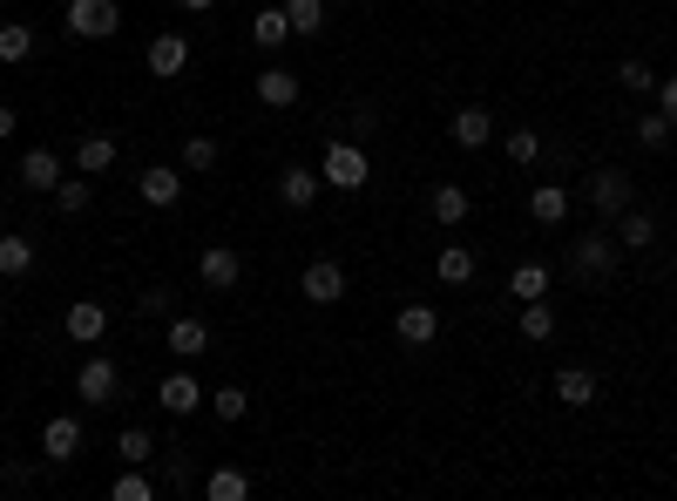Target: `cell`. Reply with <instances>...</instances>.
<instances>
[{
    "label": "cell",
    "mask_w": 677,
    "mask_h": 501,
    "mask_svg": "<svg viewBox=\"0 0 677 501\" xmlns=\"http://www.w3.org/2000/svg\"><path fill=\"white\" fill-rule=\"evenodd\" d=\"M617 264H623L617 230H596V238H576V244H569V278H583V285L617 278Z\"/></svg>",
    "instance_id": "cell-1"
},
{
    "label": "cell",
    "mask_w": 677,
    "mask_h": 501,
    "mask_svg": "<svg viewBox=\"0 0 677 501\" xmlns=\"http://www.w3.org/2000/svg\"><path fill=\"white\" fill-rule=\"evenodd\" d=\"M75 42H109L123 27V0H68V21H61Z\"/></svg>",
    "instance_id": "cell-2"
},
{
    "label": "cell",
    "mask_w": 677,
    "mask_h": 501,
    "mask_svg": "<svg viewBox=\"0 0 677 501\" xmlns=\"http://www.w3.org/2000/svg\"><path fill=\"white\" fill-rule=\"evenodd\" d=\"M583 197H589V210L603 217V224H617V217L636 204V183H630V170H617V163H610V170H596V177H589Z\"/></svg>",
    "instance_id": "cell-3"
},
{
    "label": "cell",
    "mask_w": 677,
    "mask_h": 501,
    "mask_svg": "<svg viewBox=\"0 0 677 501\" xmlns=\"http://www.w3.org/2000/svg\"><path fill=\"white\" fill-rule=\"evenodd\" d=\"M318 177H326L332 190H366L373 163H366L360 143H326V157H318Z\"/></svg>",
    "instance_id": "cell-4"
},
{
    "label": "cell",
    "mask_w": 677,
    "mask_h": 501,
    "mask_svg": "<svg viewBox=\"0 0 677 501\" xmlns=\"http://www.w3.org/2000/svg\"><path fill=\"white\" fill-rule=\"evenodd\" d=\"M115 394H123V366L115 360H82V373H75V400L82 407H115Z\"/></svg>",
    "instance_id": "cell-5"
},
{
    "label": "cell",
    "mask_w": 677,
    "mask_h": 501,
    "mask_svg": "<svg viewBox=\"0 0 677 501\" xmlns=\"http://www.w3.org/2000/svg\"><path fill=\"white\" fill-rule=\"evenodd\" d=\"M143 68L156 75V82H177V75L190 68V42H183L177 27H163V34H156V42L143 48Z\"/></svg>",
    "instance_id": "cell-6"
},
{
    "label": "cell",
    "mask_w": 677,
    "mask_h": 501,
    "mask_svg": "<svg viewBox=\"0 0 677 501\" xmlns=\"http://www.w3.org/2000/svg\"><path fill=\"white\" fill-rule=\"evenodd\" d=\"M298 292H305V305H339V298H346V264H339V258H312L305 278H298Z\"/></svg>",
    "instance_id": "cell-7"
},
{
    "label": "cell",
    "mask_w": 677,
    "mask_h": 501,
    "mask_svg": "<svg viewBox=\"0 0 677 501\" xmlns=\"http://www.w3.org/2000/svg\"><path fill=\"white\" fill-rule=\"evenodd\" d=\"M196 278H204V292H237V278H245V258H237L230 244H211L204 258H196Z\"/></svg>",
    "instance_id": "cell-8"
},
{
    "label": "cell",
    "mask_w": 677,
    "mask_h": 501,
    "mask_svg": "<svg viewBox=\"0 0 677 501\" xmlns=\"http://www.w3.org/2000/svg\"><path fill=\"white\" fill-rule=\"evenodd\" d=\"M156 407H163L170 420H190L196 407H211V394H204V387H196V379H190V373H170V379H163V387H156Z\"/></svg>",
    "instance_id": "cell-9"
},
{
    "label": "cell",
    "mask_w": 677,
    "mask_h": 501,
    "mask_svg": "<svg viewBox=\"0 0 677 501\" xmlns=\"http://www.w3.org/2000/svg\"><path fill=\"white\" fill-rule=\"evenodd\" d=\"M569 210H576V197H569L563 183H535V190H529V217H535L542 230H563Z\"/></svg>",
    "instance_id": "cell-10"
},
{
    "label": "cell",
    "mask_w": 677,
    "mask_h": 501,
    "mask_svg": "<svg viewBox=\"0 0 677 501\" xmlns=\"http://www.w3.org/2000/svg\"><path fill=\"white\" fill-rule=\"evenodd\" d=\"M393 339L400 345H433L441 339V312H433V305H400V312H393Z\"/></svg>",
    "instance_id": "cell-11"
},
{
    "label": "cell",
    "mask_w": 677,
    "mask_h": 501,
    "mask_svg": "<svg viewBox=\"0 0 677 501\" xmlns=\"http://www.w3.org/2000/svg\"><path fill=\"white\" fill-rule=\"evenodd\" d=\"M136 197H143L149 210H170V204L183 197V177H177L170 163H149V170L136 177Z\"/></svg>",
    "instance_id": "cell-12"
},
{
    "label": "cell",
    "mask_w": 677,
    "mask_h": 501,
    "mask_svg": "<svg viewBox=\"0 0 677 501\" xmlns=\"http://www.w3.org/2000/svg\"><path fill=\"white\" fill-rule=\"evenodd\" d=\"M596 394H603V379H596L589 366H563V373H555V400H563L569 413L596 407Z\"/></svg>",
    "instance_id": "cell-13"
},
{
    "label": "cell",
    "mask_w": 677,
    "mask_h": 501,
    "mask_svg": "<svg viewBox=\"0 0 677 501\" xmlns=\"http://www.w3.org/2000/svg\"><path fill=\"white\" fill-rule=\"evenodd\" d=\"M448 136H454L461 149H488V143H495V115H488L482 102H467V109H454V123H448Z\"/></svg>",
    "instance_id": "cell-14"
},
{
    "label": "cell",
    "mask_w": 677,
    "mask_h": 501,
    "mask_svg": "<svg viewBox=\"0 0 677 501\" xmlns=\"http://www.w3.org/2000/svg\"><path fill=\"white\" fill-rule=\"evenodd\" d=\"M61 326H68V339H75V345H95V339L109 332V305H102V298H75Z\"/></svg>",
    "instance_id": "cell-15"
},
{
    "label": "cell",
    "mask_w": 677,
    "mask_h": 501,
    "mask_svg": "<svg viewBox=\"0 0 677 501\" xmlns=\"http://www.w3.org/2000/svg\"><path fill=\"white\" fill-rule=\"evenodd\" d=\"M61 177H68V170H61L55 149H27L21 170H14V183H21V190H48V197H55V183H61Z\"/></svg>",
    "instance_id": "cell-16"
},
{
    "label": "cell",
    "mask_w": 677,
    "mask_h": 501,
    "mask_svg": "<svg viewBox=\"0 0 677 501\" xmlns=\"http://www.w3.org/2000/svg\"><path fill=\"white\" fill-rule=\"evenodd\" d=\"M82 441H89V434H82V420H68V413H55L48 428H42V454H48V460H61V468H68L75 454H82Z\"/></svg>",
    "instance_id": "cell-17"
},
{
    "label": "cell",
    "mask_w": 677,
    "mask_h": 501,
    "mask_svg": "<svg viewBox=\"0 0 677 501\" xmlns=\"http://www.w3.org/2000/svg\"><path fill=\"white\" fill-rule=\"evenodd\" d=\"M427 210H433V224H441V230H461L474 204H467L461 183H433V190H427Z\"/></svg>",
    "instance_id": "cell-18"
},
{
    "label": "cell",
    "mask_w": 677,
    "mask_h": 501,
    "mask_svg": "<svg viewBox=\"0 0 677 501\" xmlns=\"http://www.w3.org/2000/svg\"><path fill=\"white\" fill-rule=\"evenodd\" d=\"M318 190H326V177L305 170V163H292L285 177H278V197H285V210H312V204H318Z\"/></svg>",
    "instance_id": "cell-19"
},
{
    "label": "cell",
    "mask_w": 677,
    "mask_h": 501,
    "mask_svg": "<svg viewBox=\"0 0 677 501\" xmlns=\"http://www.w3.org/2000/svg\"><path fill=\"white\" fill-rule=\"evenodd\" d=\"M170 353H177V360L211 353V326L196 319V312H170Z\"/></svg>",
    "instance_id": "cell-20"
},
{
    "label": "cell",
    "mask_w": 677,
    "mask_h": 501,
    "mask_svg": "<svg viewBox=\"0 0 677 501\" xmlns=\"http://www.w3.org/2000/svg\"><path fill=\"white\" fill-rule=\"evenodd\" d=\"M251 89H258L264 109H292V102H298V75H292V68H258Z\"/></svg>",
    "instance_id": "cell-21"
},
{
    "label": "cell",
    "mask_w": 677,
    "mask_h": 501,
    "mask_svg": "<svg viewBox=\"0 0 677 501\" xmlns=\"http://www.w3.org/2000/svg\"><path fill=\"white\" fill-rule=\"evenodd\" d=\"M617 244H623V251H651V244H657V217L630 204V210L617 217Z\"/></svg>",
    "instance_id": "cell-22"
},
{
    "label": "cell",
    "mask_w": 677,
    "mask_h": 501,
    "mask_svg": "<svg viewBox=\"0 0 677 501\" xmlns=\"http://www.w3.org/2000/svg\"><path fill=\"white\" fill-rule=\"evenodd\" d=\"M549 285H555V278H549V264H535V258H529V264H515V272H508V298H515V305H529V298H549Z\"/></svg>",
    "instance_id": "cell-23"
},
{
    "label": "cell",
    "mask_w": 677,
    "mask_h": 501,
    "mask_svg": "<svg viewBox=\"0 0 677 501\" xmlns=\"http://www.w3.org/2000/svg\"><path fill=\"white\" fill-rule=\"evenodd\" d=\"M75 170H82V177H109L115 170V136H82V143H75Z\"/></svg>",
    "instance_id": "cell-24"
},
{
    "label": "cell",
    "mask_w": 677,
    "mask_h": 501,
    "mask_svg": "<svg viewBox=\"0 0 677 501\" xmlns=\"http://www.w3.org/2000/svg\"><path fill=\"white\" fill-rule=\"evenodd\" d=\"M433 278H441V285H474V251H467V244H441Z\"/></svg>",
    "instance_id": "cell-25"
},
{
    "label": "cell",
    "mask_w": 677,
    "mask_h": 501,
    "mask_svg": "<svg viewBox=\"0 0 677 501\" xmlns=\"http://www.w3.org/2000/svg\"><path fill=\"white\" fill-rule=\"evenodd\" d=\"M285 21L298 42H312V34H326V0H285Z\"/></svg>",
    "instance_id": "cell-26"
},
{
    "label": "cell",
    "mask_w": 677,
    "mask_h": 501,
    "mask_svg": "<svg viewBox=\"0 0 677 501\" xmlns=\"http://www.w3.org/2000/svg\"><path fill=\"white\" fill-rule=\"evenodd\" d=\"M34 272V238H0V278H27Z\"/></svg>",
    "instance_id": "cell-27"
},
{
    "label": "cell",
    "mask_w": 677,
    "mask_h": 501,
    "mask_svg": "<svg viewBox=\"0 0 677 501\" xmlns=\"http://www.w3.org/2000/svg\"><path fill=\"white\" fill-rule=\"evenodd\" d=\"M285 34H292L285 8H258V14H251V42H258V48H285Z\"/></svg>",
    "instance_id": "cell-28"
},
{
    "label": "cell",
    "mask_w": 677,
    "mask_h": 501,
    "mask_svg": "<svg viewBox=\"0 0 677 501\" xmlns=\"http://www.w3.org/2000/svg\"><path fill=\"white\" fill-rule=\"evenodd\" d=\"M27 55H34V27H27V21H0V61L21 68Z\"/></svg>",
    "instance_id": "cell-29"
},
{
    "label": "cell",
    "mask_w": 677,
    "mask_h": 501,
    "mask_svg": "<svg viewBox=\"0 0 677 501\" xmlns=\"http://www.w3.org/2000/svg\"><path fill=\"white\" fill-rule=\"evenodd\" d=\"M204 494L211 501H251V475L245 468H217V475H204Z\"/></svg>",
    "instance_id": "cell-30"
},
{
    "label": "cell",
    "mask_w": 677,
    "mask_h": 501,
    "mask_svg": "<svg viewBox=\"0 0 677 501\" xmlns=\"http://www.w3.org/2000/svg\"><path fill=\"white\" fill-rule=\"evenodd\" d=\"M115 454H123V468H149V460H156L149 428H123V434H115Z\"/></svg>",
    "instance_id": "cell-31"
},
{
    "label": "cell",
    "mask_w": 677,
    "mask_h": 501,
    "mask_svg": "<svg viewBox=\"0 0 677 501\" xmlns=\"http://www.w3.org/2000/svg\"><path fill=\"white\" fill-rule=\"evenodd\" d=\"M522 339H529V345L555 339V305H549V298H529V305H522Z\"/></svg>",
    "instance_id": "cell-32"
},
{
    "label": "cell",
    "mask_w": 677,
    "mask_h": 501,
    "mask_svg": "<svg viewBox=\"0 0 677 501\" xmlns=\"http://www.w3.org/2000/svg\"><path fill=\"white\" fill-rule=\"evenodd\" d=\"M89 204H95V183H82V177H75V183L61 177V183H55V210H61V217H82Z\"/></svg>",
    "instance_id": "cell-33"
},
{
    "label": "cell",
    "mask_w": 677,
    "mask_h": 501,
    "mask_svg": "<svg viewBox=\"0 0 677 501\" xmlns=\"http://www.w3.org/2000/svg\"><path fill=\"white\" fill-rule=\"evenodd\" d=\"M217 157H224V149H217V136H190V143H183V170H190V177L217 170Z\"/></svg>",
    "instance_id": "cell-34"
},
{
    "label": "cell",
    "mask_w": 677,
    "mask_h": 501,
    "mask_svg": "<svg viewBox=\"0 0 677 501\" xmlns=\"http://www.w3.org/2000/svg\"><path fill=\"white\" fill-rule=\"evenodd\" d=\"M617 89L623 95H651L657 89V68L651 61H617Z\"/></svg>",
    "instance_id": "cell-35"
},
{
    "label": "cell",
    "mask_w": 677,
    "mask_h": 501,
    "mask_svg": "<svg viewBox=\"0 0 677 501\" xmlns=\"http://www.w3.org/2000/svg\"><path fill=\"white\" fill-rule=\"evenodd\" d=\"M136 312H143V319H170V312H177V285H143V292H136Z\"/></svg>",
    "instance_id": "cell-36"
},
{
    "label": "cell",
    "mask_w": 677,
    "mask_h": 501,
    "mask_svg": "<svg viewBox=\"0 0 677 501\" xmlns=\"http://www.w3.org/2000/svg\"><path fill=\"white\" fill-rule=\"evenodd\" d=\"M501 149H508V163H522V170H529V163H542V136H535V129H508V136H501Z\"/></svg>",
    "instance_id": "cell-37"
},
{
    "label": "cell",
    "mask_w": 677,
    "mask_h": 501,
    "mask_svg": "<svg viewBox=\"0 0 677 501\" xmlns=\"http://www.w3.org/2000/svg\"><path fill=\"white\" fill-rule=\"evenodd\" d=\"M109 494H115V501H156V481H149L143 468H123V475L109 481Z\"/></svg>",
    "instance_id": "cell-38"
},
{
    "label": "cell",
    "mask_w": 677,
    "mask_h": 501,
    "mask_svg": "<svg viewBox=\"0 0 677 501\" xmlns=\"http://www.w3.org/2000/svg\"><path fill=\"white\" fill-rule=\"evenodd\" d=\"M211 413L230 428V420H245V413H251V394H245V387H217V394H211Z\"/></svg>",
    "instance_id": "cell-39"
},
{
    "label": "cell",
    "mask_w": 677,
    "mask_h": 501,
    "mask_svg": "<svg viewBox=\"0 0 677 501\" xmlns=\"http://www.w3.org/2000/svg\"><path fill=\"white\" fill-rule=\"evenodd\" d=\"M670 136H677V129L664 123V109H651V115H644V123H636V143H644V149H664Z\"/></svg>",
    "instance_id": "cell-40"
},
{
    "label": "cell",
    "mask_w": 677,
    "mask_h": 501,
    "mask_svg": "<svg viewBox=\"0 0 677 501\" xmlns=\"http://www.w3.org/2000/svg\"><path fill=\"white\" fill-rule=\"evenodd\" d=\"M651 95H657V109H664V123L677 129V75H657V89H651Z\"/></svg>",
    "instance_id": "cell-41"
},
{
    "label": "cell",
    "mask_w": 677,
    "mask_h": 501,
    "mask_svg": "<svg viewBox=\"0 0 677 501\" xmlns=\"http://www.w3.org/2000/svg\"><path fill=\"white\" fill-rule=\"evenodd\" d=\"M163 488H177V494L190 488V460L183 454H163Z\"/></svg>",
    "instance_id": "cell-42"
},
{
    "label": "cell",
    "mask_w": 677,
    "mask_h": 501,
    "mask_svg": "<svg viewBox=\"0 0 677 501\" xmlns=\"http://www.w3.org/2000/svg\"><path fill=\"white\" fill-rule=\"evenodd\" d=\"M14 129H21V115H14V109H8V102H0V143H8V136H14Z\"/></svg>",
    "instance_id": "cell-43"
},
{
    "label": "cell",
    "mask_w": 677,
    "mask_h": 501,
    "mask_svg": "<svg viewBox=\"0 0 677 501\" xmlns=\"http://www.w3.org/2000/svg\"><path fill=\"white\" fill-rule=\"evenodd\" d=\"M177 8H183V14H211V8H217V0H177Z\"/></svg>",
    "instance_id": "cell-44"
},
{
    "label": "cell",
    "mask_w": 677,
    "mask_h": 501,
    "mask_svg": "<svg viewBox=\"0 0 677 501\" xmlns=\"http://www.w3.org/2000/svg\"><path fill=\"white\" fill-rule=\"evenodd\" d=\"M670 272H677V251H670Z\"/></svg>",
    "instance_id": "cell-45"
}]
</instances>
